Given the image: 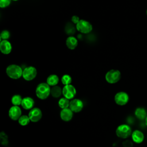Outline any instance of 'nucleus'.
I'll use <instances>...</instances> for the list:
<instances>
[{
	"instance_id": "nucleus-1",
	"label": "nucleus",
	"mask_w": 147,
	"mask_h": 147,
	"mask_svg": "<svg viewBox=\"0 0 147 147\" xmlns=\"http://www.w3.org/2000/svg\"><path fill=\"white\" fill-rule=\"evenodd\" d=\"M7 75L12 79H18L22 76L23 69L17 64H10L6 68Z\"/></svg>"
},
{
	"instance_id": "nucleus-2",
	"label": "nucleus",
	"mask_w": 147,
	"mask_h": 147,
	"mask_svg": "<svg viewBox=\"0 0 147 147\" xmlns=\"http://www.w3.org/2000/svg\"><path fill=\"white\" fill-rule=\"evenodd\" d=\"M51 94V87L47 83L38 84L36 88V95L38 98L44 100Z\"/></svg>"
},
{
	"instance_id": "nucleus-3",
	"label": "nucleus",
	"mask_w": 147,
	"mask_h": 147,
	"mask_svg": "<svg viewBox=\"0 0 147 147\" xmlns=\"http://www.w3.org/2000/svg\"><path fill=\"white\" fill-rule=\"evenodd\" d=\"M117 137L122 139H126L130 137L132 134V130L130 126L126 124L119 125L115 130Z\"/></svg>"
},
{
	"instance_id": "nucleus-4",
	"label": "nucleus",
	"mask_w": 147,
	"mask_h": 147,
	"mask_svg": "<svg viewBox=\"0 0 147 147\" xmlns=\"http://www.w3.org/2000/svg\"><path fill=\"white\" fill-rule=\"evenodd\" d=\"M121 77V72L118 69H110L105 75L106 81L110 84H115L119 82Z\"/></svg>"
},
{
	"instance_id": "nucleus-5",
	"label": "nucleus",
	"mask_w": 147,
	"mask_h": 147,
	"mask_svg": "<svg viewBox=\"0 0 147 147\" xmlns=\"http://www.w3.org/2000/svg\"><path fill=\"white\" fill-rule=\"evenodd\" d=\"M76 29L82 33L88 34L92 30L93 28L92 24L90 22L85 20H80L76 25Z\"/></svg>"
},
{
	"instance_id": "nucleus-6",
	"label": "nucleus",
	"mask_w": 147,
	"mask_h": 147,
	"mask_svg": "<svg viewBox=\"0 0 147 147\" xmlns=\"http://www.w3.org/2000/svg\"><path fill=\"white\" fill-rule=\"evenodd\" d=\"M37 75V69L33 66H28L23 69L22 77L26 81H31L36 77Z\"/></svg>"
},
{
	"instance_id": "nucleus-7",
	"label": "nucleus",
	"mask_w": 147,
	"mask_h": 147,
	"mask_svg": "<svg viewBox=\"0 0 147 147\" xmlns=\"http://www.w3.org/2000/svg\"><path fill=\"white\" fill-rule=\"evenodd\" d=\"M129 100L128 94L124 91H119L117 92L114 96V101L117 105L119 106H124L126 105Z\"/></svg>"
},
{
	"instance_id": "nucleus-8",
	"label": "nucleus",
	"mask_w": 147,
	"mask_h": 147,
	"mask_svg": "<svg viewBox=\"0 0 147 147\" xmlns=\"http://www.w3.org/2000/svg\"><path fill=\"white\" fill-rule=\"evenodd\" d=\"M63 95L64 97L68 99H73L76 94V90L75 87L72 84L65 85L63 87Z\"/></svg>"
},
{
	"instance_id": "nucleus-9",
	"label": "nucleus",
	"mask_w": 147,
	"mask_h": 147,
	"mask_svg": "<svg viewBox=\"0 0 147 147\" xmlns=\"http://www.w3.org/2000/svg\"><path fill=\"white\" fill-rule=\"evenodd\" d=\"M42 111L38 107H34L31 109L28 114V116L31 122H37L42 118Z\"/></svg>"
},
{
	"instance_id": "nucleus-10",
	"label": "nucleus",
	"mask_w": 147,
	"mask_h": 147,
	"mask_svg": "<svg viewBox=\"0 0 147 147\" xmlns=\"http://www.w3.org/2000/svg\"><path fill=\"white\" fill-rule=\"evenodd\" d=\"M69 108L74 113H79L83 108V103L79 99H73L70 101Z\"/></svg>"
},
{
	"instance_id": "nucleus-11",
	"label": "nucleus",
	"mask_w": 147,
	"mask_h": 147,
	"mask_svg": "<svg viewBox=\"0 0 147 147\" xmlns=\"http://www.w3.org/2000/svg\"><path fill=\"white\" fill-rule=\"evenodd\" d=\"M21 114V110L18 106H13L9 110V116L10 118L13 121L18 120V119L22 115Z\"/></svg>"
},
{
	"instance_id": "nucleus-12",
	"label": "nucleus",
	"mask_w": 147,
	"mask_h": 147,
	"mask_svg": "<svg viewBox=\"0 0 147 147\" xmlns=\"http://www.w3.org/2000/svg\"><path fill=\"white\" fill-rule=\"evenodd\" d=\"M12 50V45L8 40H1L0 51L4 55H9Z\"/></svg>"
},
{
	"instance_id": "nucleus-13",
	"label": "nucleus",
	"mask_w": 147,
	"mask_h": 147,
	"mask_svg": "<svg viewBox=\"0 0 147 147\" xmlns=\"http://www.w3.org/2000/svg\"><path fill=\"white\" fill-rule=\"evenodd\" d=\"M73 111L69 108L62 109L60 113L61 119L65 122L69 121L73 117Z\"/></svg>"
},
{
	"instance_id": "nucleus-14",
	"label": "nucleus",
	"mask_w": 147,
	"mask_h": 147,
	"mask_svg": "<svg viewBox=\"0 0 147 147\" xmlns=\"http://www.w3.org/2000/svg\"><path fill=\"white\" fill-rule=\"evenodd\" d=\"M133 141L136 144H141L144 140V133L139 130H135L131 135Z\"/></svg>"
},
{
	"instance_id": "nucleus-15",
	"label": "nucleus",
	"mask_w": 147,
	"mask_h": 147,
	"mask_svg": "<svg viewBox=\"0 0 147 147\" xmlns=\"http://www.w3.org/2000/svg\"><path fill=\"white\" fill-rule=\"evenodd\" d=\"M34 105V101L33 98L29 96L25 97L22 99L21 106L25 110H31Z\"/></svg>"
},
{
	"instance_id": "nucleus-16",
	"label": "nucleus",
	"mask_w": 147,
	"mask_h": 147,
	"mask_svg": "<svg viewBox=\"0 0 147 147\" xmlns=\"http://www.w3.org/2000/svg\"><path fill=\"white\" fill-rule=\"evenodd\" d=\"M65 44H66L67 48L69 49L74 50L78 46V39L75 37H74L73 36H69L66 39Z\"/></svg>"
},
{
	"instance_id": "nucleus-17",
	"label": "nucleus",
	"mask_w": 147,
	"mask_h": 147,
	"mask_svg": "<svg viewBox=\"0 0 147 147\" xmlns=\"http://www.w3.org/2000/svg\"><path fill=\"white\" fill-rule=\"evenodd\" d=\"M59 82V78L56 74H51L49 75L47 79V83L49 86H57Z\"/></svg>"
},
{
	"instance_id": "nucleus-18",
	"label": "nucleus",
	"mask_w": 147,
	"mask_h": 147,
	"mask_svg": "<svg viewBox=\"0 0 147 147\" xmlns=\"http://www.w3.org/2000/svg\"><path fill=\"white\" fill-rule=\"evenodd\" d=\"M134 114L137 118L140 120H143L146 118L147 113L145 109L143 107H137L134 111Z\"/></svg>"
},
{
	"instance_id": "nucleus-19",
	"label": "nucleus",
	"mask_w": 147,
	"mask_h": 147,
	"mask_svg": "<svg viewBox=\"0 0 147 147\" xmlns=\"http://www.w3.org/2000/svg\"><path fill=\"white\" fill-rule=\"evenodd\" d=\"M63 94V89L58 86H53L51 88V95L55 98H59Z\"/></svg>"
},
{
	"instance_id": "nucleus-20",
	"label": "nucleus",
	"mask_w": 147,
	"mask_h": 147,
	"mask_svg": "<svg viewBox=\"0 0 147 147\" xmlns=\"http://www.w3.org/2000/svg\"><path fill=\"white\" fill-rule=\"evenodd\" d=\"M69 103H70V101H69V99H68L65 97H63V98H61L59 99L58 102V105L61 109H64L66 108H69Z\"/></svg>"
},
{
	"instance_id": "nucleus-21",
	"label": "nucleus",
	"mask_w": 147,
	"mask_h": 147,
	"mask_svg": "<svg viewBox=\"0 0 147 147\" xmlns=\"http://www.w3.org/2000/svg\"><path fill=\"white\" fill-rule=\"evenodd\" d=\"M22 99L23 98H22L21 95H20L18 94H16L12 96V98L11 99V102L13 106H18L19 105H21Z\"/></svg>"
},
{
	"instance_id": "nucleus-22",
	"label": "nucleus",
	"mask_w": 147,
	"mask_h": 147,
	"mask_svg": "<svg viewBox=\"0 0 147 147\" xmlns=\"http://www.w3.org/2000/svg\"><path fill=\"white\" fill-rule=\"evenodd\" d=\"M18 121L20 125H21L22 126H25L28 125L29 123L30 120L28 115H22L20 117V118L18 119Z\"/></svg>"
},
{
	"instance_id": "nucleus-23",
	"label": "nucleus",
	"mask_w": 147,
	"mask_h": 147,
	"mask_svg": "<svg viewBox=\"0 0 147 147\" xmlns=\"http://www.w3.org/2000/svg\"><path fill=\"white\" fill-rule=\"evenodd\" d=\"M61 82L64 86L71 84L72 82V78L68 74H64L61 78Z\"/></svg>"
},
{
	"instance_id": "nucleus-24",
	"label": "nucleus",
	"mask_w": 147,
	"mask_h": 147,
	"mask_svg": "<svg viewBox=\"0 0 147 147\" xmlns=\"http://www.w3.org/2000/svg\"><path fill=\"white\" fill-rule=\"evenodd\" d=\"M10 36V33L7 30H3L0 34V38L1 40H8Z\"/></svg>"
},
{
	"instance_id": "nucleus-25",
	"label": "nucleus",
	"mask_w": 147,
	"mask_h": 147,
	"mask_svg": "<svg viewBox=\"0 0 147 147\" xmlns=\"http://www.w3.org/2000/svg\"><path fill=\"white\" fill-rule=\"evenodd\" d=\"M12 0H0V7L2 9L8 7Z\"/></svg>"
},
{
	"instance_id": "nucleus-26",
	"label": "nucleus",
	"mask_w": 147,
	"mask_h": 147,
	"mask_svg": "<svg viewBox=\"0 0 147 147\" xmlns=\"http://www.w3.org/2000/svg\"><path fill=\"white\" fill-rule=\"evenodd\" d=\"M65 31L68 34H73L75 33V28L73 27L72 24L69 23V25H67L65 28Z\"/></svg>"
},
{
	"instance_id": "nucleus-27",
	"label": "nucleus",
	"mask_w": 147,
	"mask_h": 147,
	"mask_svg": "<svg viewBox=\"0 0 147 147\" xmlns=\"http://www.w3.org/2000/svg\"><path fill=\"white\" fill-rule=\"evenodd\" d=\"M122 145L123 147H133V142L130 140H126L123 142Z\"/></svg>"
},
{
	"instance_id": "nucleus-28",
	"label": "nucleus",
	"mask_w": 147,
	"mask_h": 147,
	"mask_svg": "<svg viewBox=\"0 0 147 147\" xmlns=\"http://www.w3.org/2000/svg\"><path fill=\"white\" fill-rule=\"evenodd\" d=\"M80 20V19L77 16H73L71 17V21H72V22L75 24H76V25L79 22Z\"/></svg>"
},
{
	"instance_id": "nucleus-29",
	"label": "nucleus",
	"mask_w": 147,
	"mask_h": 147,
	"mask_svg": "<svg viewBox=\"0 0 147 147\" xmlns=\"http://www.w3.org/2000/svg\"><path fill=\"white\" fill-rule=\"evenodd\" d=\"M145 125H146V127H147V116H146V118L145 119Z\"/></svg>"
},
{
	"instance_id": "nucleus-30",
	"label": "nucleus",
	"mask_w": 147,
	"mask_h": 147,
	"mask_svg": "<svg viewBox=\"0 0 147 147\" xmlns=\"http://www.w3.org/2000/svg\"><path fill=\"white\" fill-rule=\"evenodd\" d=\"M12 1H18V0H12Z\"/></svg>"
},
{
	"instance_id": "nucleus-31",
	"label": "nucleus",
	"mask_w": 147,
	"mask_h": 147,
	"mask_svg": "<svg viewBox=\"0 0 147 147\" xmlns=\"http://www.w3.org/2000/svg\"><path fill=\"white\" fill-rule=\"evenodd\" d=\"M146 15H147V10H146Z\"/></svg>"
}]
</instances>
